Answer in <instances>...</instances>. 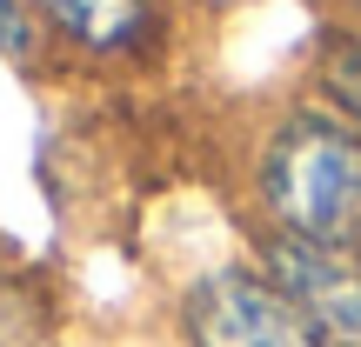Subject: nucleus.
Here are the masks:
<instances>
[{
	"mask_svg": "<svg viewBox=\"0 0 361 347\" xmlns=\"http://www.w3.org/2000/svg\"><path fill=\"white\" fill-rule=\"evenodd\" d=\"M261 201L288 241L361 247V127L341 114H295L261 154Z\"/></svg>",
	"mask_w": 361,
	"mask_h": 347,
	"instance_id": "obj_1",
	"label": "nucleus"
},
{
	"mask_svg": "<svg viewBox=\"0 0 361 347\" xmlns=\"http://www.w3.org/2000/svg\"><path fill=\"white\" fill-rule=\"evenodd\" d=\"M328 87H335V101L348 107L341 120H348V127H361V40H355V47H341L335 61H328Z\"/></svg>",
	"mask_w": 361,
	"mask_h": 347,
	"instance_id": "obj_5",
	"label": "nucleus"
},
{
	"mask_svg": "<svg viewBox=\"0 0 361 347\" xmlns=\"http://www.w3.org/2000/svg\"><path fill=\"white\" fill-rule=\"evenodd\" d=\"M27 40H34L27 7H20V0H0V53H27Z\"/></svg>",
	"mask_w": 361,
	"mask_h": 347,
	"instance_id": "obj_6",
	"label": "nucleus"
},
{
	"mask_svg": "<svg viewBox=\"0 0 361 347\" xmlns=\"http://www.w3.org/2000/svg\"><path fill=\"white\" fill-rule=\"evenodd\" d=\"M268 281L295 301V314L322 334V347H361V247L268 241Z\"/></svg>",
	"mask_w": 361,
	"mask_h": 347,
	"instance_id": "obj_3",
	"label": "nucleus"
},
{
	"mask_svg": "<svg viewBox=\"0 0 361 347\" xmlns=\"http://www.w3.org/2000/svg\"><path fill=\"white\" fill-rule=\"evenodd\" d=\"M188 341L194 347H322L295 301L247 267H221L188 294Z\"/></svg>",
	"mask_w": 361,
	"mask_h": 347,
	"instance_id": "obj_2",
	"label": "nucleus"
},
{
	"mask_svg": "<svg viewBox=\"0 0 361 347\" xmlns=\"http://www.w3.org/2000/svg\"><path fill=\"white\" fill-rule=\"evenodd\" d=\"M40 13L54 27H67L74 40H87V47H134L154 27L147 0H40Z\"/></svg>",
	"mask_w": 361,
	"mask_h": 347,
	"instance_id": "obj_4",
	"label": "nucleus"
}]
</instances>
